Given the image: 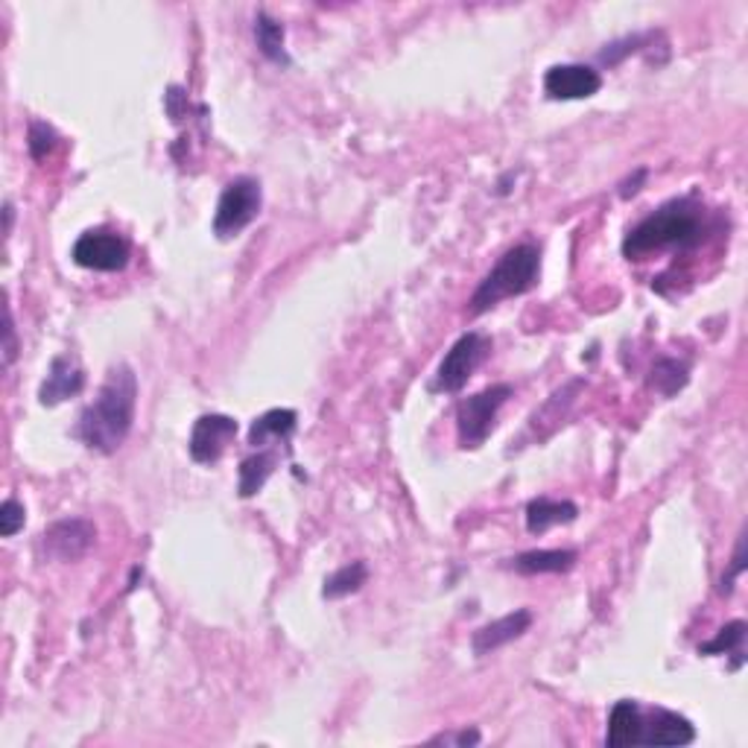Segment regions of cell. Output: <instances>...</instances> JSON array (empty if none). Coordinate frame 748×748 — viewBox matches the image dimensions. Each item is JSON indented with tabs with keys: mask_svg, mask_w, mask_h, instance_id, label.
<instances>
[{
	"mask_svg": "<svg viewBox=\"0 0 748 748\" xmlns=\"http://www.w3.org/2000/svg\"><path fill=\"white\" fill-rule=\"evenodd\" d=\"M491 351V339L471 331V334H462V337L450 346V351L445 354V360L439 363V372H436V384L433 389L436 392L457 395L462 392V386L471 381V374L477 372L483 360Z\"/></svg>",
	"mask_w": 748,
	"mask_h": 748,
	"instance_id": "8992f818",
	"label": "cell"
},
{
	"mask_svg": "<svg viewBox=\"0 0 748 748\" xmlns=\"http://www.w3.org/2000/svg\"><path fill=\"white\" fill-rule=\"evenodd\" d=\"M711 232V214L701 205L699 199L682 197L661 205L654 214L632 228L623 240V254L626 258H646L654 252H690Z\"/></svg>",
	"mask_w": 748,
	"mask_h": 748,
	"instance_id": "7a4b0ae2",
	"label": "cell"
},
{
	"mask_svg": "<svg viewBox=\"0 0 748 748\" xmlns=\"http://www.w3.org/2000/svg\"><path fill=\"white\" fill-rule=\"evenodd\" d=\"M234 436H237V421L232 415H223V412L199 415L194 431H190V441H187L190 459L199 465H211L223 457Z\"/></svg>",
	"mask_w": 748,
	"mask_h": 748,
	"instance_id": "9c48e42d",
	"label": "cell"
},
{
	"mask_svg": "<svg viewBox=\"0 0 748 748\" xmlns=\"http://www.w3.org/2000/svg\"><path fill=\"white\" fill-rule=\"evenodd\" d=\"M743 571H746V538H739L737 552H734V564H731L728 576H722L720 594H731V588H734V582H737V576Z\"/></svg>",
	"mask_w": 748,
	"mask_h": 748,
	"instance_id": "484cf974",
	"label": "cell"
},
{
	"mask_svg": "<svg viewBox=\"0 0 748 748\" xmlns=\"http://www.w3.org/2000/svg\"><path fill=\"white\" fill-rule=\"evenodd\" d=\"M263 208L261 182L252 176H237L223 187L214 214V234L220 240H232L258 220Z\"/></svg>",
	"mask_w": 748,
	"mask_h": 748,
	"instance_id": "277c9868",
	"label": "cell"
},
{
	"mask_svg": "<svg viewBox=\"0 0 748 748\" xmlns=\"http://www.w3.org/2000/svg\"><path fill=\"white\" fill-rule=\"evenodd\" d=\"M529 626H533V611L529 608H518L512 614H506V618L477 628L474 637H471V649H474V654H491L512 644V640H518V637H524L529 632Z\"/></svg>",
	"mask_w": 748,
	"mask_h": 748,
	"instance_id": "4fadbf2b",
	"label": "cell"
},
{
	"mask_svg": "<svg viewBox=\"0 0 748 748\" xmlns=\"http://www.w3.org/2000/svg\"><path fill=\"white\" fill-rule=\"evenodd\" d=\"M59 147V135L53 126H47L45 121H33L27 132V150L33 161H45L50 152Z\"/></svg>",
	"mask_w": 748,
	"mask_h": 748,
	"instance_id": "603a6c76",
	"label": "cell"
},
{
	"mask_svg": "<svg viewBox=\"0 0 748 748\" xmlns=\"http://www.w3.org/2000/svg\"><path fill=\"white\" fill-rule=\"evenodd\" d=\"M579 518V506L571 500H552V497H535L526 506V529L533 535L550 533L552 526L573 524Z\"/></svg>",
	"mask_w": 748,
	"mask_h": 748,
	"instance_id": "9a60e30c",
	"label": "cell"
},
{
	"mask_svg": "<svg viewBox=\"0 0 748 748\" xmlns=\"http://www.w3.org/2000/svg\"><path fill=\"white\" fill-rule=\"evenodd\" d=\"M278 459H280L278 448H261V450H254L252 457H246L244 462H240V471H237V477H240L237 491H240V497L258 495V491L266 486V479L272 477V471H275V465H278Z\"/></svg>",
	"mask_w": 748,
	"mask_h": 748,
	"instance_id": "e0dca14e",
	"label": "cell"
},
{
	"mask_svg": "<svg viewBox=\"0 0 748 748\" xmlns=\"http://www.w3.org/2000/svg\"><path fill=\"white\" fill-rule=\"evenodd\" d=\"M693 739H696V728L682 713L664 711V708L644 711L637 746H690Z\"/></svg>",
	"mask_w": 748,
	"mask_h": 748,
	"instance_id": "8fae6325",
	"label": "cell"
},
{
	"mask_svg": "<svg viewBox=\"0 0 748 748\" xmlns=\"http://www.w3.org/2000/svg\"><path fill=\"white\" fill-rule=\"evenodd\" d=\"M15 357H18V337H15L12 310L7 308V325H3V365L15 363Z\"/></svg>",
	"mask_w": 748,
	"mask_h": 748,
	"instance_id": "4316f807",
	"label": "cell"
},
{
	"mask_svg": "<svg viewBox=\"0 0 748 748\" xmlns=\"http://www.w3.org/2000/svg\"><path fill=\"white\" fill-rule=\"evenodd\" d=\"M743 640H746V623H743V620H734L728 626H722L713 640L701 644L699 654H739Z\"/></svg>",
	"mask_w": 748,
	"mask_h": 748,
	"instance_id": "7402d4cb",
	"label": "cell"
},
{
	"mask_svg": "<svg viewBox=\"0 0 748 748\" xmlns=\"http://www.w3.org/2000/svg\"><path fill=\"white\" fill-rule=\"evenodd\" d=\"M602 88V76L590 65H552L544 74V91L550 100H588Z\"/></svg>",
	"mask_w": 748,
	"mask_h": 748,
	"instance_id": "30bf717a",
	"label": "cell"
},
{
	"mask_svg": "<svg viewBox=\"0 0 748 748\" xmlns=\"http://www.w3.org/2000/svg\"><path fill=\"white\" fill-rule=\"evenodd\" d=\"M83 389V365L76 363L71 354H59L53 357V363L47 369L45 384L38 386V401L45 403V407H59V403H65L67 398H76Z\"/></svg>",
	"mask_w": 748,
	"mask_h": 748,
	"instance_id": "7c38bea8",
	"label": "cell"
},
{
	"mask_svg": "<svg viewBox=\"0 0 748 748\" xmlns=\"http://www.w3.org/2000/svg\"><path fill=\"white\" fill-rule=\"evenodd\" d=\"M135 403H138V377L126 363L112 365L97 398L79 415L76 424L79 441L103 457L117 453L135 424Z\"/></svg>",
	"mask_w": 748,
	"mask_h": 748,
	"instance_id": "6da1fadb",
	"label": "cell"
},
{
	"mask_svg": "<svg viewBox=\"0 0 748 748\" xmlns=\"http://www.w3.org/2000/svg\"><path fill=\"white\" fill-rule=\"evenodd\" d=\"M646 41V36H628V38H620V41H614V45H608L602 53H599V62L602 65H618V62H623V59L628 57V53H635V50H640V45Z\"/></svg>",
	"mask_w": 748,
	"mask_h": 748,
	"instance_id": "d4e9b609",
	"label": "cell"
},
{
	"mask_svg": "<svg viewBox=\"0 0 748 748\" xmlns=\"http://www.w3.org/2000/svg\"><path fill=\"white\" fill-rule=\"evenodd\" d=\"M76 266L94 272H121L132 258V246L123 234L112 228H91L79 234V240L71 249Z\"/></svg>",
	"mask_w": 748,
	"mask_h": 748,
	"instance_id": "52a82bcc",
	"label": "cell"
},
{
	"mask_svg": "<svg viewBox=\"0 0 748 748\" xmlns=\"http://www.w3.org/2000/svg\"><path fill=\"white\" fill-rule=\"evenodd\" d=\"M512 392L514 389L509 384H491L483 392L459 401L457 433L462 448H479L491 436L497 424V412L503 410V403L512 398Z\"/></svg>",
	"mask_w": 748,
	"mask_h": 748,
	"instance_id": "5b68a950",
	"label": "cell"
},
{
	"mask_svg": "<svg viewBox=\"0 0 748 748\" xmlns=\"http://www.w3.org/2000/svg\"><path fill=\"white\" fill-rule=\"evenodd\" d=\"M541 278V249L533 244H518L514 249L495 263V270L479 280L477 292L471 296V313L479 316L486 310L497 308L500 301L524 296Z\"/></svg>",
	"mask_w": 748,
	"mask_h": 748,
	"instance_id": "3957f363",
	"label": "cell"
},
{
	"mask_svg": "<svg viewBox=\"0 0 748 748\" xmlns=\"http://www.w3.org/2000/svg\"><path fill=\"white\" fill-rule=\"evenodd\" d=\"M97 541V529L85 518H65L50 524L41 535V550L53 561H79Z\"/></svg>",
	"mask_w": 748,
	"mask_h": 748,
	"instance_id": "ba28073f",
	"label": "cell"
},
{
	"mask_svg": "<svg viewBox=\"0 0 748 748\" xmlns=\"http://www.w3.org/2000/svg\"><path fill=\"white\" fill-rule=\"evenodd\" d=\"M640 722H644V708L635 699H620L608 716L606 746H637L640 743Z\"/></svg>",
	"mask_w": 748,
	"mask_h": 748,
	"instance_id": "2e32d148",
	"label": "cell"
},
{
	"mask_svg": "<svg viewBox=\"0 0 748 748\" xmlns=\"http://www.w3.org/2000/svg\"><path fill=\"white\" fill-rule=\"evenodd\" d=\"M365 579H369V568L365 561H351L346 568H339L325 579V588H322V597L325 599H342L351 597L357 590L363 588Z\"/></svg>",
	"mask_w": 748,
	"mask_h": 748,
	"instance_id": "44dd1931",
	"label": "cell"
},
{
	"mask_svg": "<svg viewBox=\"0 0 748 748\" xmlns=\"http://www.w3.org/2000/svg\"><path fill=\"white\" fill-rule=\"evenodd\" d=\"M579 561L576 550H529L521 552L512 561V568L524 576H541V573H568Z\"/></svg>",
	"mask_w": 748,
	"mask_h": 748,
	"instance_id": "ac0fdd59",
	"label": "cell"
},
{
	"mask_svg": "<svg viewBox=\"0 0 748 748\" xmlns=\"http://www.w3.org/2000/svg\"><path fill=\"white\" fill-rule=\"evenodd\" d=\"M299 427V412L296 410H266L252 421L249 427V445L252 450L261 448H290L292 433Z\"/></svg>",
	"mask_w": 748,
	"mask_h": 748,
	"instance_id": "5bb4252c",
	"label": "cell"
},
{
	"mask_svg": "<svg viewBox=\"0 0 748 748\" xmlns=\"http://www.w3.org/2000/svg\"><path fill=\"white\" fill-rule=\"evenodd\" d=\"M644 178H646V170L640 167V170H637V173H635V178H628V182H623V185H620V197H623V199L635 197L637 190H640V187H637V185H640Z\"/></svg>",
	"mask_w": 748,
	"mask_h": 748,
	"instance_id": "f1b7e54d",
	"label": "cell"
},
{
	"mask_svg": "<svg viewBox=\"0 0 748 748\" xmlns=\"http://www.w3.org/2000/svg\"><path fill=\"white\" fill-rule=\"evenodd\" d=\"M24 521H27V512H24V506L18 503V500H3V506H0V535L3 538H12V535L18 533V529H24Z\"/></svg>",
	"mask_w": 748,
	"mask_h": 748,
	"instance_id": "cb8c5ba5",
	"label": "cell"
},
{
	"mask_svg": "<svg viewBox=\"0 0 748 748\" xmlns=\"http://www.w3.org/2000/svg\"><path fill=\"white\" fill-rule=\"evenodd\" d=\"M687 381H690V369L682 360H675V357H661L652 365V372H649V386L658 395H664V398H673V395L682 392Z\"/></svg>",
	"mask_w": 748,
	"mask_h": 748,
	"instance_id": "ffe728a7",
	"label": "cell"
},
{
	"mask_svg": "<svg viewBox=\"0 0 748 748\" xmlns=\"http://www.w3.org/2000/svg\"><path fill=\"white\" fill-rule=\"evenodd\" d=\"M433 743H453V746H477L479 743V731L477 728H465L457 731V734H445V737H436Z\"/></svg>",
	"mask_w": 748,
	"mask_h": 748,
	"instance_id": "83f0119b",
	"label": "cell"
},
{
	"mask_svg": "<svg viewBox=\"0 0 748 748\" xmlns=\"http://www.w3.org/2000/svg\"><path fill=\"white\" fill-rule=\"evenodd\" d=\"M254 38H258V47L261 53L275 65H290V57L284 50V24L275 21L270 12H258L254 15Z\"/></svg>",
	"mask_w": 748,
	"mask_h": 748,
	"instance_id": "d6986e66",
	"label": "cell"
}]
</instances>
